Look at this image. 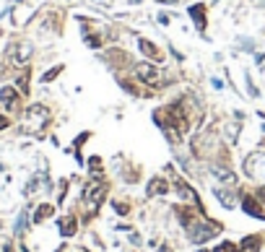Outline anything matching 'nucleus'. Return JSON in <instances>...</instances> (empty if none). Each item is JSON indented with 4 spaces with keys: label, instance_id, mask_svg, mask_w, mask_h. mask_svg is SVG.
Instances as JSON below:
<instances>
[{
    "label": "nucleus",
    "instance_id": "8",
    "mask_svg": "<svg viewBox=\"0 0 265 252\" xmlns=\"http://www.w3.org/2000/svg\"><path fill=\"white\" fill-rule=\"evenodd\" d=\"M148 193H151V195H156V193H166V182H161V180H151Z\"/></svg>",
    "mask_w": 265,
    "mask_h": 252
},
{
    "label": "nucleus",
    "instance_id": "4",
    "mask_svg": "<svg viewBox=\"0 0 265 252\" xmlns=\"http://www.w3.org/2000/svg\"><path fill=\"white\" fill-rule=\"evenodd\" d=\"M0 102L8 107V109H13V107H16V102H18L16 89H13V86H3V91H0Z\"/></svg>",
    "mask_w": 265,
    "mask_h": 252
},
{
    "label": "nucleus",
    "instance_id": "10",
    "mask_svg": "<svg viewBox=\"0 0 265 252\" xmlns=\"http://www.w3.org/2000/svg\"><path fill=\"white\" fill-rule=\"evenodd\" d=\"M47 216H52V205H39V211H36L34 221H36V224H39V221H44Z\"/></svg>",
    "mask_w": 265,
    "mask_h": 252
},
{
    "label": "nucleus",
    "instance_id": "9",
    "mask_svg": "<svg viewBox=\"0 0 265 252\" xmlns=\"http://www.w3.org/2000/svg\"><path fill=\"white\" fill-rule=\"evenodd\" d=\"M245 211H247V213H252V216H257V218H265V213L255 205V200H245Z\"/></svg>",
    "mask_w": 265,
    "mask_h": 252
},
{
    "label": "nucleus",
    "instance_id": "7",
    "mask_svg": "<svg viewBox=\"0 0 265 252\" xmlns=\"http://www.w3.org/2000/svg\"><path fill=\"white\" fill-rule=\"evenodd\" d=\"M138 44H141V52H146L148 57H159V50H156V47H154V44H151L148 39H141Z\"/></svg>",
    "mask_w": 265,
    "mask_h": 252
},
{
    "label": "nucleus",
    "instance_id": "1",
    "mask_svg": "<svg viewBox=\"0 0 265 252\" xmlns=\"http://www.w3.org/2000/svg\"><path fill=\"white\" fill-rule=\"evenodd\" d=\"M245 174L252 180H263L265 177V154H260V151L249 154L245 159Z\"/></svg>",
    "mask_w": 265,
    "mask_h": 252
},
{
    "label": "nucleus",
    "instance_id": "6",
    "mask_svg": "<svg viewBox=\"0 0 265 252\" xmlns=\"http://www.w3.org/2000/svg\"><path fill=\"white\" fill-rule=\"evenodd\" d=\"M60 232H63L65 236H71L75 232V218H63L60 221Z\"/></svg>",
    "mask_w": 265,
    "mask_h": 252
},
{
    "label": "nucleus",
    "instance_id": "5",
    "mask_svg": "<svg viewBox=\"0 0 265 252\" xmlns=\"http://www.w3.org/2000/svg\"><path fill=\"white\" fill-rule=\"evenodd\" d=\"M29 55H32V44L21 42L18 47H16V55H13V60H16V65H24L26 60H29Z\"/></svg>",
    "mask_w": 265,
    "mask_h": 252
},
{
    "label": "nucleus",
    "instance_id": "2",
    "mask_svg": "<svg viewBox=\"0 0 265 252\" xmlns=\"http://www.w3.org/2000/svg\"><path fill=\"white\" fill-rule=\"evenodd\" d=\"M135 75L143 81V83H148V86H159L161 83V71H159L156 65H151V63H138L135 65Z\"/></svg>",
    "mask_w": 265,
    "mask_h": 252
},
{
    "label": "nucleus",
    "instance_id": "12",
    "mask_svg": "<svg viewBox=\"0 0 265 252\" xmlns=\"http://www.w3.org/2000/svg\"><path fill=\"white\" fill-rule=\"evenodd\" d=\"M60 71H63V65H57V68H52V71H47V73H44V75H42V81H44V83H50V81H52V78H55V75H57Z\"/></svg>",
    "mask_w": 265,
    "mask_h": 252
},
{
    "label": "nucleus",
    "instance_id": "11",
    "mask_svg": "<svg viewBox=\"0 0 265 252\" xmlns=\"http://www.w3.org/2000/svg\"><path fill=\"white\" fill-rule=\"evenodd\" d=\"M190 16L198 21V29H203V5H193V8H190Z\"/></svg>",
    "mask_w": 265,
    "mask_h": 252
},
{
    "label": "nucleus",
    "instance_id": "13",
    "mask_svg": "<svg viewBox=\"0 0 265 252\" xmlns=\"http://www.w3.org/2000/svg\"><path fill=\"white\" fill-rule=\"evenodd\" d=\"M5 127H8V117H3V114H0V130H5Z\"/></svg>",
    "mask_w": 265,
    "mask_h": 252
},
{
    "label": "nucleus",
    "instance_id": "14",
    "mask_svg": "<svg viewBox=\"0 0 265 252\" xmlns=\"http://www.w3.org/2000/svg\"><path fill=\"white\" fill-rule=\"evenodd\" d=\"M203 252H208V250H203Z\"/></svg>",
    "mask_w": 265,
    "mask_h": 252
},
{
    "label": "nucleus",
    "instance_id": "3",
    "mask_svg": "<svg viewBox=\"0 0 265 252\" xmlns=\"http://www.w3.org/2000/svg\"><path fill=\"white\" fill-rule=\"evenodd\" d=\"M83 198H86V203L91 205V208H96V205L104 200V185H88Z\"/></svg>",
    "mask_w": 265,
    "mask_h": 252
}]
</instances>
